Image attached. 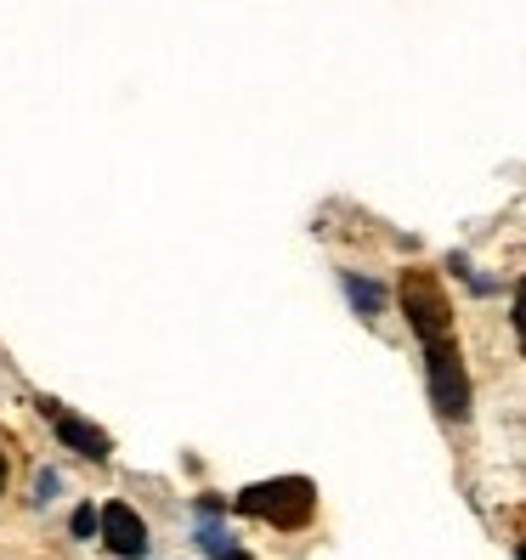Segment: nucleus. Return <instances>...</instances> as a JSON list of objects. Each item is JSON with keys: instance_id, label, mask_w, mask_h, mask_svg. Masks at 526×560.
I'll return each mask as SVG.
<instances>
[{"instance_id": "obj_1", "label": "nucleus", "mask_w": 526, "mask_h": 560, "mask_svg": "<svg viewBox=\"0 0 526 560\" xmlns=\"http://www.w3.org/2000/svg\"><path fill=\"white\" fill-rule=\"evenodd\" d=\"M238 510H244V515H260V521H272V526H289V533H294V526L312 521L317 492H312V481H301V476L255 481V487L238 492Z\"/></svg>"}, {"instance_id": "obj_2", "label": "nucleus", "mask_w": 526, "mask_h": 560, "mask_svg": "<svg viewBox=\"0 0 526 560\" xmlns=\"http://www.w3.org/2000/svg\"><path fill=\"white\" fill-rule=\"evenodd\" d=\"M424 380H431V402L442 419H465L470 413V380H465V357L453 340L424 346Z\"/></svg>"}, {"instance_id": "obj_3", "label": "nucleus", "mask_w": 526, "mask_h": 560, "mask_svg": "<svg viewBox=\"0 0 526 560\" xmlns=\"http://www.w3.org/2000/svg\"><path fill=\"white\" fill-rule=\"evenodd\" d=\"M402 312L413 323V335L431 346V340H447V328H453V312H447V294L436 289L431 272H408L402 278Z\"/></svg>"}, {"instance_id": "obj_4", "label": "nucleus", "mask_w": 526, "mask_h": 560, "mask_svg": "<svg viewBox=\"0 0 526 560\" xmlns=\"http://www.w3.org/2000/svg\"><path fill=\"white\" fill-rule=\"evenodd\" d=\"M103 544L125 560H142L148 555V526L130 504H103Z\"/></svg>"}, {"instance_id": "obj_5", "label": "nucleus", "mask_w": 526, "mask_h": 560, "mask_svg": "<svg viewBox=\"0 0 526 560\" xmlns=\"http://www.w3.org/2000/svg\"><path fill=\"white\" fill-rule=\"evenodd\" d=\"M40 413L57 424V442H62V447H74L80 458H108V453H114L108 436L96 431V424H85V419H74V413H62L57 402H40Z\"/></svg>"}, {"instance_id": "obj_6", "label": "nucleus", "mask_w": 526, "mask_h": 560, "mask_svg": "<svg viewBox=\"0 0 526 560\" xmlns=\"http://www.w3.org/2000/svg\"><path fill=\"white\" fill-rule=\"evenodd\" d=\"M346 294H351L356 317H379V312H385V289L369 283V278H351V272H346Z\"/></svg>"}, {"instance_id": "obj_7", "label": "nucleus", "mask_w": 526, "mask_h": 560, "mask_svg": "<svg viewBox=\"0 0 526 560\" xmlns=\"http://www.w3.org/2000/svg\"><path fill=\"white\" fill-rule=\"evenodd\" d=\"M199 544H204L215 560H249V555L233 544V533H226V526H215V521H204V526H199Z\"/></svg>"}, {"instance_id": "obj_8", "label": "nucleus", "mask_w": 526, "mask_h": 560, "mask_svg": "<svg viewBox=\"0 0 526 560\" xmlns=\"http://www.w3.org/2000/svg\"><path fill=\"white\" fill-rule=\"evenodd\" d=\"M69 526H74V538H91V533H103V510H91V504H80Z\"/></svg>"}, {"instance_id": "obj_9", "label": "nucleus", "mask_w": 526, "mask_h": 560, "mask_svg": "<svg viewBox=\"0 0 526 560\" xmlns=\"http://www.w3.org/2000/svg\"><path fill=\"white\" fill-rule=\"evenodd\" d=\"M51 499H57V476L40 470V476H35V504H51Z\"/></svg>"}, {"instance_id": "obj_10", "label": "nucleus", "mask_w": 526, "mask_h": 560, "mask_svg": "<svg viewBox=\"0 0 526 560\" xmlns=\"http://www.w3.org/2000/svg\"><path fill=\"white\" fill-rule=\"evenodd\" d=\"M515 328H521V340H526V278H521V289H515Z\"/></svg>"}, {"instance_id": "obj_11", "label": "nucleus", "mask_w": 526, "mask_h": 560, "mask_svg": "<svg viewBox=\"0 0 526 560\" xmlns=\"http://www.w3.org/2000/svg\"><path fill=\"white\" fill-rule=\"evenodd\" d=\"M0 487H7V458H0Z\"/></svg>"}, {"instance_id": "obj_12", "label": "nucleus", "mask_w": 526, "mask_h": 560, "mask_svg": "<svg viewBox=\"0 0 526 560\" xmlns=\"http://www.w3.org/2000/svg\"><path fill=\"white\" fill-rule=\"evenodd\" d=\"M515 560H526V544H521V549H515Z\"/></svg>"}]
</instances>
